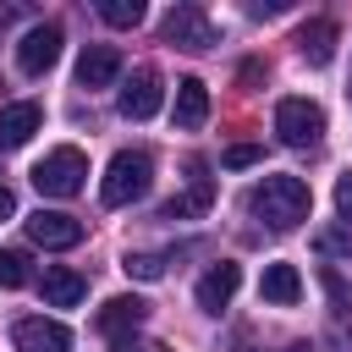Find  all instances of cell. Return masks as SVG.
Instances as JSON below:
<instances>
[{
    "label": "cell",
    "instance_id": "obj_1",
    "mask_svg": "<svg viewBox=\"0 0 352 352\" xmlns=\"http://www.w3.org/2000/svg\"><path fill=\"white\" fill-rule=\"evenodd\" d=\"M308 209H314V198H308L302 176H264L253 187V214L275 231H292L297 220H308Z\"/></svg>",
    "mask_w": 352,
    "mask_h": 352
},
{
    "label": "cell",
    "instance_id": "obj_2",
    "mask_svg": "<svg viewBox=\"0 0 352 352\" xmlns=\"http://www.w3.org/2000/svg\"><path fill=\"white\" fill-rule=\"evenodd\" d=\"M148 182H154V160H148L143 148H121V154L104 165L99 198H104L110 209H126V204H138V198L148 192Z\"/></svg>",
    "mask_w": 352,
    "mask_h": 352
},
{
    "label": "cell",
    "instance_id": "obj_3",
    "mask_svg": "<svg viewBox=\"0 0 352 352\" xmlns=\"http://www.w3.org/2000/svg\"><path fill=\"white\" fill-rule=\"evenodd\" d=\"M82 176H88V160H82V148H50L38 165H33V187L44 192V198H72V192H82Z\"/></svg>",
    "mask_w": 352,
    "mask_h": 352
},
{
    "label": "cell",
    "instance_id": "obj_4",
    "mask_svg": "<svg viewBox=\"0 0 352 352\" xmlns=\"http://www.w3.org/2000/svg\"><path fill=\"white\" fill-rule=\"evenodd\" d=\"M275 132H280V143H292V148H314V143L324 138V110H319L314 99H280V104H275Z\"/></svg>",
    "mask_w": 352,
    "mask_h": 352
},
{
    "label": "cell",
    "instance_id": "obj_5",
    "mask_svg": "<svg viewBox=\"0 0 352 352\" xmlns=\"http://www.w3.org/2000/svg\"><path fill=\"white\" fill-rule=\"evenodd\" d=\"M160 33H165V44H182V50H209V44H214V22H209L204 6H192V0L170 6L165 22H160Z\"/></svg>",
    "mask_w": 352,
    "mask_h": 352
},
{
    "label": "cell",
    "instance_id": "obj_6",
    "mask_svg": "<svg viewBox=\"0 0 352 352\" xmlns=\"http://www.w3.org/2000/svg\"><path fill=\"white\" fill-rule=\"evenodd\" d=\"M11 346L16 352H72V330L60 319L33 314V319H16L11 324Z\"/></svg>",
    "mask_w": 352,
    "mask_h": 352
},
{
    "label": "cell",
    "instance_id": "obj_7",
    "mask_svg": "<svg viewBox=\"0 0 352 352\" xmlns=\"http://www.w3.org/2000/svg\"><path fill=\"white\" fill-rule=\"evenodd\" d=\"M55 60H60V28H55V22L28 28V33H22V44H16V66H22L28 77H44Z\"/></svg>",
    "mask_w": 352,
    "mask_h": 352
},
{
    "label": "cell",
    "instance_id": "obj_8",
    "mask_svg": "<svg viewBox=\"0 0 352 352\" xmlns=\"http://www.w3.org/2000/svg\"><path fill=\"white\" fill-rule=\"evenodd\" d=\"M160 99H165L160 72H154V66H138V72L126 77V88H121V116H126V121H148V116L160 110Z\"/></svg>",
    "mask_w": 352,
    "mask_h": 352
},
{
    "label": "cell",
    "instance_id": "obj_9",
    "mask_svg": "<svg viewBox=\"0 0 352 352\" xmlns=\"http://www.w3.org/2000/svg\"><path fill=\"white\" fill-rule=\"evenodd\" d=\"M28 236L38 248H77L82 242V220L60 214V209H38V214H28Z\"/></svg>",
    "mask_w": 352,
    "mask_h": 352
},
{
    "label": "cell",
    "instance_id": "obj_10",
    "mask_svg": "<svg viewBox=\"0 0 352 352\" xmlns=\"http://www.w3.org/2000/svg\"><path fill=\"white\" fill-rule=\"evenodd\" d=\"M143 319H148V302H143V297H110V302H104V308L94 314V330H99V336H116V341H121V336H132V330H138Z\"/></svg>",
    "mask_w": 352,
    "mask_h": 352
},
{
    "label": "cell",
    "instance_id": "obj_11",
    "mask_svg": "<svg viewBox=\"0 0 352 352\" xmlns=\"http://www.w3.org/2000/svg\"><path fill=\"white\" fill-rule=\"evenodd\" d=\"M236 286H242V264H231V258H220L204 280H198V308L204 314H220L231 297H236Z\"/></svg>",
    "mask_w": 352,
    "mask_h": 352
},
{
    "label": "cell",
    "instance_id": "obj_12",
    "mask_svg": "<svg viewBox=\"0 0 352 352\" xmlns=\"http://www.w3.org/2000/svg\"><path fill=\"white\" fill-rule=\"evenodd\" d=\"M121 77V50L116 44H88L82 60H77V82L82 88H110Z\"/></svg>",
    "mask_w": 352,
    "mask_h": 352
},
{
    "label": "cell",
    "instance_id": "obj_13",
    "mask_svg": "<svg viewBox=\"0 0 352 352\" xmlns=\"http://www.w3.org/2000/svg\"><path fill=\"white\" fill-rule=\"evenodd\" d=\"M258 297L275 302V308H297V302H302V275H297V264H264Z\"/></svg>",
    "mask_w": 352,
    "mask_h": 352
},
{
    "label": "cell",
    "instance_id": "obj_14",
    "mask_svg": "<svg viewBox=\"0 0 352 352\" xmlns=\"http://www.w3.org/2000/svg\"><path fill=\"white\" fill-rule=\"evenodd\" d=\"M38 126H44V110H38L33 99H16V104L0 110V143H6V148H22Z\"/></svg>",
    "mask_w": 352,
    "mask_h": 352
},
{
    "label": "cell",
    "instance_id": "obj_15",
    "mask_svg": "<svg viewBox=\"0 0 352 352\" xmlns=\"http://www.w3.org/2000/svg\"><path fill=\"white\" fill-rule=\"evenodd\" d=\"M297 55H302L308 66H330V55H336V22H330V16L302 22V28H297Z\"/></svg>",
    "mask_w": 352,
    "mask_h": 352
},
{
    "label": "cell",
    "instance_id": "obj_16",
    "mask_svg": "<svg viewBox=\"0 0 352 352\" xmlns=\"http://www.w3.org/2000/svg\"><path fill=\"white\" fill-rule=\"evenodd\" d=\"M82 297H88V280H82L77 270L44 264V302H50V308H77Z\"/></svg>",
    "mask_w": 352,
    "mask_h": 352
},
{
    "label": "cell",
    "instance_id": "obj_17",
    "mask_svg": "<svg viewBox=\"0 0 352 352\" xmlns=\"http://www.w3.org/2000/svg\"><path fill=\"white\" fill-rule=\"evenodd\" d=\"M204 121H209V88L198 77H182L176 82V126L182 132H198Z\"/></svg>",
    "mask_w": 352,
    "mask_h": 352
},
{
    "label": "cell",
    "instance_id": "obj_18",
    "mask_svg": "<svg viewBox=\"0 0 352 352\" xmlns=\"http://www.w3.org/2000/svg\"><path fill=\"white\" fill-rule=\"evenodd\" d=\"M209 204H214V182L198 176L187 192H176V198L165 204V220H198V214H209Z\"/></svg>",
    "mask_w": 352,
    "mask_h": 352
},
{
    "label": "cell",
    "instance_id": "obj_19",
    "mask_svg": "<svg viewBox=\"0 0 352 352\" xmlns=\"http://www.w3.org/2000/svg\"><path fill=\"white\" fill-rule=\"evenodd\" d=\"M28 275H33V258L22 253V248H0V286L11 292V286H28Z\"/></svg>",
    "mask_w": 352,
    "mask_h": 352
},
{
    "label": "cell",
    "instance_id": "obj_20",
    "mask_svg": "<svg viewBox=\"0 0 352 352\" xmlns=\"http://www.w3.org/2000/svg\"><path fill=\"white\" fill-rule=\"evenodd\" d=\"M99 16L110 28H138L143 22V0H99Z\"/></svg>",
    "mask_w": 352,
    "mask_h": 352
},
{
    "label": "cell",
    "instance_id": "obj_21",
    "mask_svg": "<svg viewBox=\"0 0 352 352\" xmlns=\"http://www.w3.org/2000/svg\"><path fill=\"white\" fill-rule=\"evenodd\" d=\"M132 280H160L165 275V258L160 253H126V264H121Z\"/></svg>",
    "mask_w": 352,
    "mask_h": 352
},
{
    "label": "cell",
    "instance_id": "obj_22",
    "mask_svg": "<svg viewBox=\"0 0 352 352\" xmlns=\"http://www.w3.org/2000/svg\"><path fill=\"white\" fill-rule=\"evenodd\" d=\"M336 209H341V220H346V231H352V170L336 182Z\"/></svg>",
    "mask_w": 352,
    "mask_h": 352
},
{
    "label": "cell",
    "instance_id": "obj_23",
    "mask_svg": "<svg viewBox=\"0 0 352 352\" xmlns=\"http://www.w3.org/2000/svg\"><path fill=\"white\" fill-rule=\"evenodd\" d=\"M319 253H352V231H324L319 236Z\"/></svg>",
    "mask_w": 352,
    "mask_h": 352
},
{
    "label": "cell",
    "instance_id": "obj_24",
    "mask_svg": "<svg viewBox=\"0 0 352 352\" xmlns=\"http://www.w3.org/2000/svg\"><path fill=\"white\" fill-rule=\"evenodd\" d=\"M110 352H170V346H160V341H138V336H121Z\"/></svg>",
    "mask_w": 352,
    "mask_h": 352
},
{
    "label": "cell",
    "instance_id": "obj_25",
    "mask_svg": "<svg viewBox=\"0 0 352 352\" xmlns=\"http://www.w3.org/2000/svg\"><path fill=\"white\" fill-rule=\"evenodd\" d=\"M258 160V148L253 143H236V148H226V165H253Z\"/></svg>",
    "mask_w": 352,
    "mask_h": 352
},
{
    "label": "cell",
    "instance_id": "obj_26",
    "mask_svg": "<svg viewBox=\"0 0 352 352\" xmlns=\"http://www.w3.org/2000/svg\"><path fill=\"white\" fill-rule=\"evenodd\" d=\"M11 214H16V192H11V187H0V220H11Z\"/></svg>",
    "mask_w": 352,
    "mask_h": 352
},
{
    "label": "cell",
    "instance_id": "obj_27",
    "mask_svg": "<svg viewBox=\"0 0 352 352\" xmlns=\"http://www.w3.org/2000/svg\"><path fill=\"white\" fill-rule=\"evenodd\" d=\"M286 352H314V346H308V341H292V346H286Z\"/></svg>",
    "mask_w": 352,
    "mask_h": 352
}]
</instances>
